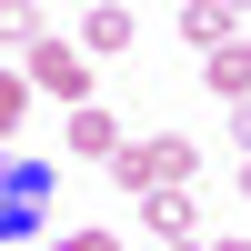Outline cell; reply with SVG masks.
Instances as JSON below:
<instances>
[{
	"mask_svg": "<svg viewBox=\"0 0 251 251\" xmlns=\"http://www.w3.org/2000/svg\"><path fill=\"white\" fill-rule=\"evenodd\" d=\"M40 221H50V161L0 151V241H30Z\"/></svg>",
	"mask_w": 251,
	"mask_h": 251,
	"instance_id": "1",
	"label": "cell"
},
{
	"mask_svg": "<svg viewBox=\"0 0 251 251\" xmlns=\"http://www.w3.org/2000/svg\"><path fill=\"white\" fill-rule=\"evenodd\" d=\"M111 181H121V191H181V181H191V141H181V131L121 141V151H111Z\"/></svg>",
	"mask_w": 251,
	"mask_h": 251,
	"instance_id": "2",
	"label": "cell"
},
{
	"mask_svg": "<svg viewBox=\"0 0 251 251\" xmlns=\"http://www.w3.org/2000/svg\"><path fill=\"white\" fill-rule=\"evenodd\" d=\"M20 80H30V91H50V100H71V111H80V91H91V60H80L71 40H30V71H20Z\"/></svg>",
	"mask_w": 251,
	"mask_h": 251,
	"instance_id": "3",
	"label": "cell"
},
{
	"mask_svg": "<svg viewBox=\"0 0 251 251\" xmlns=\"http://www.w3.org/2000/svg\"><path fill=\"white\" fill-rule=\"evenodd\" d=\"M100 50H131V10H80V60H100Z\"/></svg>",
	"mask_w": 251,
	"mask_h": 251,
	"instance_id": "4",
	"label": "cell"
},
{
	"mask_svg": "<svg viewBox=\"0 0 251 251\" xmlns=\"http://www.w3.org/2000/svg\"><path fill=\"white\" fill-rule=\"evenodd\" d=\"M71 151H80V161H111V151H121V121L80 100V111H71Z\"/></svg>",
	"mask_w": 251,
	"mask_h": 251,
	"instance_id": "5",
	"label": "cell"
},
{
	"mask_svg": "<svg viewBox=\"0 0 251 251\" xmlns=\"http://www.w3.org/2000/svg\"><path fill=\"white\" fill-rule=\"evenodd\" d=\"M211 91L221 100H251V30L231 40V50H211Z\"/></svg>",
	"mask_w": 251,
	"mask_h": 251,
	"instance_id": "6",
	"label": "cell"
},
{
	"mask_svg": "<svg viewBox=\"0 0 251 251\" xmlns=\"http://www.w3.org/2000/svg\"><path fill=\"white\" fill-rule=\"evenodd\" d=\"M141 221H151L161 241H191V201L181 191H141Z\"/></svg>",
	"mask_w": 251,
	"mask_h": 251,
	"instance_id": "7",
	"label": "cell"
},
{
	"mask_svg": "<svg viewBox=\"0 0 251 251\" xmlns=\"http://www.w3.org/2000/svg\"><path fill=\"white\" fill-rule=\"evenodd\" d=\"M30 40H40V10L30 0H0V50H30Z\"/></svg>",
	"mask_w": 251,
	"mask_h": 251,
	"instance_id": "8",
	"label": "cell"
},
{
	"mask_svg": "<svg viewBox=\"0 0 251 251\" xmlns=\"http://www.w3.org/2000/svg\"><path fill=\"white\" fill-rule=\"evenodd\" d=\"M181 30H191V40H241V20L221 10V0H201V10H181Z\"/></svg>",
	"mask_w": 251,
	"mask_h": 251,
	"instance_id": "9",
	"label": "cell"
},
{
	"mask_svg": "<svg viewBox=\"0 0 251 251\" xmlns=\"http://www.w3.org/2000/svg\"><path fill=\"white\" fill-rule=\"evenodd\" d=\"M20 100H30V80H20V71H0V131H20ZM0 151H10V141H0Z\"/></svg>",
	"mask_w": 251,
	"mask_h": 251,
	"instance_id": "10",
	"label": "cell"
},
{
	"mask_svg": "<svg viewBox=\"0 0 251 251\" xmlns=\"http://www.w3.org/2000/svg\"><path fill=\"white\" fill-rule=\"evenodd\" d=\"M60 251H121V241H111V231H71Z\"/></svg>",
	"mask_w": 251,
	"mask_h": 251,
	"instance_id": "11",
	"label": "cell"
},
{
	"mask_svg": "<svg viewBox=\"0 0 251 251\" xmlns=\"http://www.w3.org/2000/svg\"><path fill=\"white\" fill-rule=\"evenodd\" d=\"M201 251H251V241H241V231H231V241H201Z\"/></svg>",
	"mask_w": 251,
	"mask_h": 251,
	"instance_id": "12",
	"label": "cell"
},
{
	"mask_svg": "<svg viewBox=\"0 0 251 251\" xmlns=\"http://www.w3.org/2000/svg\"><path fill=\"white\" fill-rule=\"evenodd\" d=\"M241 201H251V151H241Z\"/></svg>",
	"mask_w": 251,
	"mask_h": 251,
	"instance_id": "13",
	"label": "cell"
},
{
	"mask_svg": "<svg viewBox=\"0 0 251 251\" xmlns=\"http://www.w3.org/2000/svg\"><path fill=\"white\" fill-rule=\"evenodd\" d=\"M171 251H201V241H171Z\"/></svg>",
	"mask_w": 251,
	"mask_h": 251,
	"instance_id": "14",
	"label": "cell"
}]
</instances>
